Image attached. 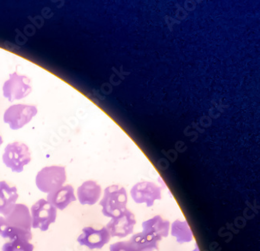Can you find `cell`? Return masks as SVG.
<instances>
[{
	"instance_id": "6da1fadb",
	"label": "cell",
	"mask_w": 260,
	"mask_h": 251,
	"mask_svg": "<svg viewBox=\"0 0 260 251\" xmlns=\"http://www.w3.org/2000/svg\"><path fill=\"white\" fill-rule=\"evenodd\" d=\"M127 194L123 187L110 185L104 190V195L100 202L102 213L107 217H117L127 209Z\"/></svg>"
},
{
	"instance_id": "7a4b0ae2",
	"label": "cell",
	"mask_w": 260,
	"mask_h": 251,
	"mask_svg": "<svg viewBox=\"0 0 260 251\" xmlns=\"http://www.w3.org/2000/svg\"><path fill=\"white\" fill-rule=\"evenodd\" d=\"M67 180L64 167H45L38 172L36 178V185L41 192L50 194L63 186Z\"/></svg>"
},
{
	"instance_id": "3957f363",
	"label": "cell",
	"mask_w": 260,
	"mask_h": 251,
	"mask_svg": "<svg viewBox=\"0 0 260 251\" xmlns=\"http://www.w3.org/2000/svg\"><path fill=\"white\" fill-rule=\"evenodd\" d=\"M3 162L12 172H22L24 167L30 162L28 146L20 142L10 143L4 149Z\"/></svg>"
},
{
	"instance_id": "277c9868",
	"label": "cell",
	"mask_w": 260,
	"mask_h": 251,
	"mask_svg": "<svg viewBox=\"0 0 260 251\" xmlns=\"http://www.w3.org/2000/svg\"><path fill=\"white\" fill-rule=\"evenodd\" d=\"M33 229L46 232L51 224L56 222L57 209L45 199L38 200L30 208Z\"/></svg>"
},
{
	"instance_id": "5b68a950",
	"label": "cell",
	"mask_w": 260,
	"mask_h": 251,
	"mask_svg": "<svg viewBox=\"0 0 260 251\" xmlns=\"http://www.w3.org/2000/svg\"><path fill=\"white\" fill-rule=\"evenodd\" d=\"M37 113V108L34 106L15 104L6 110L4 122L8 124L13 130H18L30 122Z\"/></svg>"
},
{
	"instance_id": "8992f818",
	"label": "cell",
	"mask_w": 260,
	"mask_h": 251,
	"mask_svg": "<svg viewBox=\"0 0 260 251\" xmlns=\"http://www.w3.org/2000/svg\"><path fill=\"white\" fill-rule=\"evenodd\" d=\"M30 83V80L25 75H18L17 72L10 74V78L3 87L4 97L11 103L25 98L32 90Z\"/></svg>"
},
{
	"instance_id": "52a82bcc",
	"label": "cell",
	"mask_w": 260,
	"mask_h": 251,
	"mask_svg": "<svg viewBox=\"0 0 260 251\" xmlns=\"http://www.w3.org/2000/svg\"><path fill=\"white\" fill-rule=\"evenodd\" d=\"M135 224V215L131 210L126 209L120 215L113 217L106 228L111 237L125 238L133 233Z\"/></svg>"
},
{
	"instance_id": "ba28073f",
	"label": "cell",
	"mask_w": 260,
	"mask_h": 251,
	"mask_svg": "<svg viewBox=\"0 0 260 251\" xmlns=\"http://www.w3.org/2000/svg\"><path fill=\"white\" fill-rule=\"evenodd\" d=\"M131 196L136 204H145L148 207L153 206L155 200H161V189L153 182H142L134 185Z\"/></svg>"
},
{
	"instance_id": "9c48e42d",
	"label": "cell",
	"mask_w": 260,
	"mask_h": 251,
	"mask_svg": "<svg viewBox=\"0 0 260 251\" xmlns=\"http://www.w3.org/2000/svg\"><path fill=\"white\" fill-rule=\"evenodd\" d=\"M110 236L106 226L100 229H95L91 226L82 229V233L78 237V243L87 246L90 249H102L110 242Z\"/></svg>"
},
{
	"instance_id": "30bf717a",
	"label": "cell",
	"mask_w": 260,
	"mask_h": 251,
	"mask_svg": "<svg viewBox=\"0 0 260 251\" xmlns=\"http://www.w3.org/2000/svg\"><path fill=\"white\" fill-rule=\"evenodd\" d=\"M9 226L31 232L32 220L28 207L24 204H17L13 210L4 217Z\"/></svg>"
},
{
	"instance_id": "8fae6325",
	"label": "cell",
	"mask_w": 260,
	"mask_h": 251,
	"mask_svg": "<svg viewBox=\"0 0 260 251\" xmlns=\"http://www.w3.org/2000/svg\"><path fill=\"white\" fill-rule=\"evenodd\" d=\"M47 201L56 209L63 210L71 203L76 201L75 189L71 185H63L48 194Z\"/></svg>"
},
{
	"instance_id": "7c38bea8",
	"label": "cell",
	"mask_w": 260,
	"mask_h": 251,
	"mask_svg": "<svg viewBox=\"0 0 260 251\" xmlns=\"http://www.w3.org/2000/svg\"><path fill=\"white\" fill-rule=\"evenodd\" d=\"M102 188L96 182L88 180L78 187L77 195L82 205H94L100 200Z\"/></svg>"
},
{
	"instance_id": "4fadbf2b",
	"label": "cell",
	"mask_w": 260,
	"mask_h": 251,
	"mask_svg": "<svg viewBox=\"0 0 260 251\" xmlns=\"http://www.w3.org/2000/svg\"><path fill=\"white\" fill-rule=\"evenodd\" d=\"M18 199L17 187L5 181L0 182V214L4 217L13 210Z\"/></svg>"
},
{
	"instance_id": "5bb4252c",
	"label": "cell",
	"mask_w": 260,
	"mask_h": 251,
	"mask_svg": "<svg viewBox=\"0 0 260 251\" xmlns=\"http://www.w3.org/2000/svg\"><path fill=\"white\" fill-rule=\"evenodd\" d=\"M161 239L159 236L142 231L132 236L128 241L135 251H153L159 249Z\"/></svg>"
},
{
	"instance_id": "9a60e30c",
	"label": "cell",
	"mask_w": 260,
	"mask_h": 251,
	"mask_svg": "<svg viewBox=\"0 0 260 251\" xmlns=\"http://www.w3.org/2000/svg\"><path fill=\"white\" fill-rule=\"evenodd\" d=\"M171 223L161 216L156 215L142 223V229L145 233H152L159 238H167L169 235Z\"/></svg>"
},
{
	"instance_id": "2e32d148",
	"label": "cell",
	"mask_w": 260,
	"mask_h": 251,
	"mask_svg": "<svg viewBox=\"0 0 260 251\" xmlns=\"http://www.w3.org/2000/svg\"><path fill=\"white\" fill-rule=\"evenodd\" d=\"M171 236L175 237L180 244L189 243L193 239L192 232L187 221H174L171 225Z\"/></svg>"
},
{
	"instance_id": "e0dca14e",
	"label": "cell",
	"mask_w": 260,
	"mask_h": 251,
	"mask_svg": "<svg viewBox=\"0 0 260 251\" xmlns=\"http://www.w3.org/2000/svg\"><path fill=\"white\" fill-rule=\"evenodd\" d=\"M1 236L4 237V239H8L10 241L17 239H23L30 241V239H32L31 232L9 226L6 228L5 230H4Z\"/></svg>"
},
{
	"instance_id": "ac0fdd59",
	"label": "cell",
	"mask_w": 260,
	"mask_h": 251,
	"mask_svg": "<svg viewBox=\"0 0 260 251\" xmlns=\"http://www.w3.org/2000/svg\"><path fill=\"white\" fill-rule=\"evenodd\" d=\"M3 251H33L34 245L29 243V241L23 239H14L9 241L4 245Z\"/></svg>"
},
{
	"instance_id": "d6986e66",
	"label": "cell",
	"mask_w": 260,
	"mask_h": 251,
	"mask_svg": "<svg viewBox=\"0 0 260 251\" xmlns=\"http://www.w3.org/2000/svg\"><path fill=\"white\" fill-rule=\"evenodd\" d=\"M110 251H135L129 241H121L110 246Z\"/></svg>"
},
{
	"instance_id": "ffe728a7",
	"label": "cell",
	"mask_w": 260,
	"mask_h": 251,
	"mask_svg": "<svg viewBox=\"0 0 260 251\" xmlns=\"http://www.w3.org/2000/svg\"><path fill=\"white\" fill-rule=\"evenodd\" d=\"M7 226H8V224H7L5 217L0 216V236H2L3 233Z\"/></svg>"
},
{
	"instance_id": "44dd1931",
	"label": "cell",
	"mask_w": 260,
	"mask_h": 251,
	"mask_svg": "<svg viewBox=\"0 0 260 251\" xmlns=\"http://www.w3.org/2000/svg\"><path fill=\"white\" fill-rule=\"evenodd\" d=\"M3 143H4V141H3L2 136H0V146L3 144Z\"/></svg>"
}]
</instances>
